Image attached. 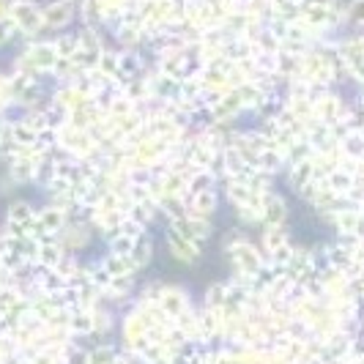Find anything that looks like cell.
Masks as SVG:
<instances>
[{
    "instance_id": "3957f363",
    "label": "cell",
    "mask_w": 364,
    "mask_h": 364,
    "mask_svg": "<svg viewBox=\"0 0 364 364\" xmlns=\"http://www.w3.org/2000/svg\"><path fill=\"white\" fill-rule=\"evenodd\" d=\"M6 38H9V36H6V31H3V28H0V41H6Z\"/></svg>"
},
{
    "instance_id": "7a4b0ae2",
    "label": "cell",
    "mask_w": 364,
    "mask_h": 364,
    "mask_svg": "<svg viewBox=\"0 0 364 364\" xmlns=\"http://www.w3.org/2000/svg\"><path fill=\"white\" fill-rule=\"evenodd\" d=\"M69 14H72V6L69 3H53V6H47L44 11H41V17H44V22L47 25H53V28H58V25H63L66 19H69Z\"/></svg>"
},
{
    "instance_id": "6da1fadb",
    "label": "cell",
    "mask_w": 364,
    "mask_h": 364,
    "mask_svg": "<svg viewBox=\"0 0 364 364\" xmlns=\"http://www.w3.org/2000/svg\"><path fill=\"white\" fill-rule=\"evenodd\" d=\"M11 19L17 22L22 31H28V33H33L38 25L44 22V17H41V11H38L33 3H14V9H11Z\"/></svg>"
}]
</instances>
